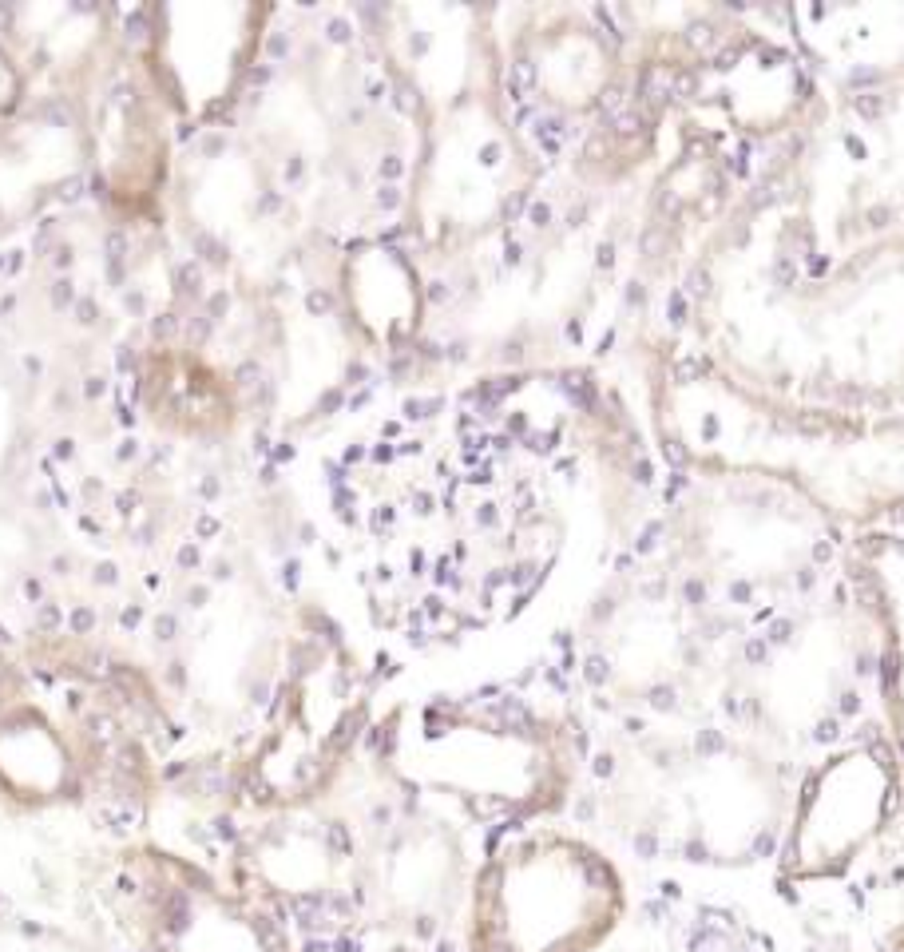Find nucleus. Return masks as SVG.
I'll use <instances>...</instances> for the list:
<instances>
[{
  "label": "nucleus",
  "mask_w": 904,
  "mask_h": 952,
  "mask_svg": "<svg viewBox=\"0 0 904 952\" xmlns=\"http://www.w3.org/2000/svg\"><path fill=\"white\" fill-rule=\"evenodd\" d=\"M80 790V762L68 735L40 706L13 703L0 715V794L20 806H60Z\"/></svg>",
  "instance_id": "obj_6"
},
{
  "label": "nucleus",
  "mask_w": 904,
  "mask_h": 952,
  "mask_svg": "<svg viewBox=\"0 0 904 952\" xmlns=\"http://www.w3.org/2000/svg\"><path fill=\"white\" fill-rule=\"evenodd\" d=\"M877 604L865 576L841 572L813 596L754 619L722 715L798 766L880 727L897 635Z\"/></svg>",
  "instance_id": "obj_1"
},
{
  "label": "nucleus",
  "mask_w": 904,
  "mask_h": 952,
  "mask_svg": "<svg viewBox=\"0 0 904 952\" xmlns=\"http://www.w3.org/2000/svg\"><path fill=\"white\" fill-rule=\"evenodd\" d=\"M389 754L405 786L508 829L555 809L575 782L571 735L524 698L424 706L393 730Z\"/></svg>",
  "instance_id": "obj_4"
},
{
  "label": "nucleus",
  "mask_w": 904,
  "mask_h": 952,
  "mask_svg": "<svg viewBox=\"0 0 904 952\" xmlns=\"http://www.w3.org/2000/svg\"><path fill=\"white\" fill-rule=\"evenodd\" d=\"M263 8L163 5L151 28V80L183 119L203 124L234 100L263 40Z\"/></svg>",
  "instance_id": "obj_5"
},
{
  "label": "nucleus",
  "mask_w": 904,
  "mask_h": 952,
  "mask_svg": "<svg viewBox=\"0 0 904 952\" xmlns=\"http://www.w3.org/2000/svg\"><path fill=\"white\" fill-rule=\"evenodd\" d=\"M631 913L619 861L563 826H516L481 857L461 913L464 952H599Z\"/></svg>",
  "instance_id": "obj_3"
},
{
  "label": "nucleus",
  "mask_w": 904,
  "mask_h": 952,
  "mask_svg": "<svg viewBox=\"0 0 904 952\" xmlns=\"http://www.w3.org/2000/svg\"><path fill=\"white\" fill-rule=\"evenodd\" d=\"M95 171L115 199L155 191L163 175V135L151 100L135 84H119L95 119Z\"/></svg>",
  "instance_id": "obj_7"
},
{
  "label": "nucleus",
  "mask_w": 904,
  "mask_h": 952,
  "mask_svg": "<svg viewBox=\"0 0 904 952\" xmlns=\"http://www.w3.org/2000/svg\"><path fill=\"white\" fill-rule=\"evenodd\" d=\"M13 703H20V683H16V666L8 659L5 643H0V715H5Z\"/></svg>",
  "instance_id": "obj_12"
},
{
  "label": "nucleus",
  "mask_w": 904,
  "mask_h": 952,
  "mask_svg": "<svg viewBox=\"0 0 904 952\" xmlns=\"http://www.w3.org/2000/svg\"><path fill=\"white\" fill-rule=\"evenodd\" d=\"M833 508L781 476L734 473L710 480L682 505L667 567L679 579L754 623L798 604L849 567Z\"/></svg>",
  "instance_id": "obj_2"
},
{
  "label": "nucleus",
  "mask_w": 904,
  "mask_h": 952,
  "mask_svg": "<svg viewBox=\"0 0 904 952\" xmlns=\"http://www.w3.org/2000/svg\"><path fill=\"white\" fill-rule=\"evenodd\" d=\"M151 417L179 433H214L231 425V397L223 374L187 354H167L144 377Z\"/></svg>",
  "instance_id": "obj_10"
},
{
  "label": "nucleus",
  "mask_w": 904,
  "mask_h": 952,
  "mask_svg": "<svg viewBox=\"0 0 904 952\" xmlns=\"http://www.w3.org/2000/svg\"><path fill=\"white\" fill-rule=\"evenodd\" d=\"M345 294L357 326L377 346H401L421 322V282L393 246H365L345 266Z\"/></svg>",
  "instance_id": "obj_8"
},
{
  "label": "nucleus",
  "mask_w": 904,
  "mask_h": 952,
  "mask_svg": "<svg viewBox=\"0 0 904 952\" xmlns=\"http://www.w3.org/2000/svg\"><path fill=\"white\" fill-rule=\"evenodd\" d=\"M781 905L758 913L742 901H702L679 928V952H793Z\"/></svg>",
  "instance_id": "obj_11"
},
{
  "label": "nucleus",
  "mask_w": 904,
  "mask_h": 952,
  "mask_svg": "<svg viewBox=\"0 0 904 952\" xmlns=\"http://www.w3.org/2000/svg\"><path fill=\"white\" fill-rule=\"evenodd\" d=\"M350 857L337 841L330 837V829H322L318 822L310 826H282L270 829V834L258 841L254 853V877L258 889L266 897H278V901H306V897H318L333 885L337 866Z\"/></svg>",
  "instance_id": "obj_9"
}]
</instances>
